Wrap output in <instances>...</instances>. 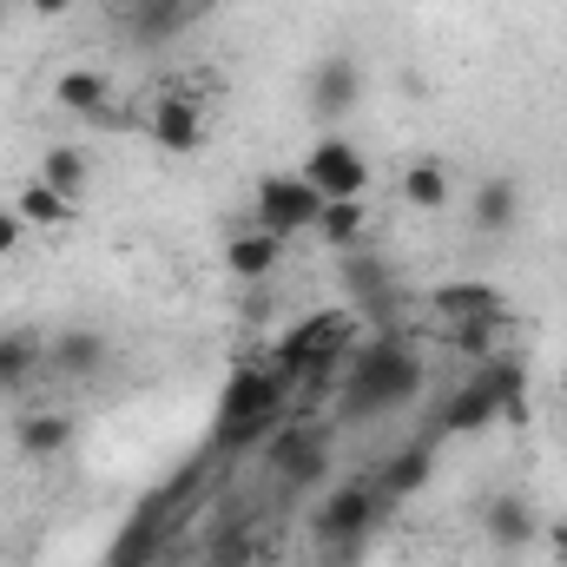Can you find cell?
<instances>
[{"instance_id":"obj_1","label":"cell","mask_w":567,"mask_h":567,"mask_svg":"<svg viewBox=\"0 0 567 567\" xmlns=\"http://www.w3.org/2000/svg\"><path fill=\"white\" fill-rule=\"evenodd\" d=\"M423 390V363L403 337H377L350 357L343 370V416H377V410H396Z\"/></svg>"},{"instance_id":"obj_2","label":"cell","mask_w":567,"mask_h":567,"mask_svg":"<svg viewBox=\"0 0 567 567\" xmlns=\"http://www.w3.org/2000/svg\"><path fill=\"white\" fill-rule=\"evenodd\" d=\"M522 390H528L522 363L488 357V363H482V377H475L449 410H442V435H475V429H488L495 416H522Z\"/></svg>"},{"instance_id":"obj_3","label":"cell","mask_w":567,"mask_h":567,"mask_svg":"<svg viewBox=\"0 0 567 567\" xmlns=\"http://www.w3.org/2000/svg\"><path fill=\"white\" fill-rule=\"evenodd\" d=\"M284 390H290V377H284L278 363H238V370L225 377V396H218V429H225V435L265 429L284 410Z\"/></svg>"},{"instance_id":"obj_4","label":"cell","mask_w":567,"mask_h":567,"mask_svg":"<svg viewBox=\"0 0 567 567\" xmlns=\"http://www.w3.org/2000/svg\"><path fill=\"white\" fill-rule=\"evenodd\" d=\"M323 205H330V198H323L303 172H265L258 192H251V225H258V231H278V238H297V231H317Z\"/></svg>"},{"instance_id":"obj_5","label":"cell","mask_w":567,"mask_h":567,"mask_svg":"<svg viewBox=\"0 0 567 567\" xmlns=\"http://www.w3.org/2000/svg\"><path fill=\"white\" fill-rule=\"evenodd\" d=\"M343 350H350V317H343V310H317V317H303L297 330H284V343H278L271 363L297 383V377H323Z\"/></svg>"},{"instance_id":"obj_6","label":"cell","mask_w":567,"mask_h":567,"mask_svg":"<svg viewBox=\"0 0 567 567\" xmlns=\"http://www.w3.org/2000/svg\"><path fill=\"white\" fill-rule=\"evenodd\" d=\"M323 198H363L370 192V158H363V145H350L343 133H323V140L303 152V165H297Z\"/></svg>"},{"instance_id":"obj_7","label":"cell","mask_w":567,"mask_h":567,"mask_svg":"<svg viewBox=\"0 0 567 567\" xmlns=\"http://www.w3.org/2000/svg\"><path fill=\"white\" fill-rule=\"evenodd\" d=\"M377 508H383L377 482H343V488H330L323 508H317V542H337V548L363 542L370 522H377Z\"/></svg>"},{"instance_id":"obj_8","label":"cell","mask_w":567,"mask_h":567,"mask_svg":"<svg viewBox=\"0 0 567 567\" xmlns=\"http://www.w3.org/2000/svg\"><path fill=\"white\" fill-rule=\"evenodd\" d=\"M482 528H488V542H495L502 555H522V548H535V535H542V515H535V502H528V495L502 488V495H488V508H482Z\"/></svg>"},{"instance_id":"obj_9","label":"cell","mask_w":567,"mask_h":567,"mask_svg":"<svg viewBox=\"0 0 567 567\" xmlns=\"http://www.w3.org/2000/svg\"><path fill=\"white\" fill-rule=\"evenodd\" d=\"M357 100H363V73H357V60H323V66L310 73V113H317L323 126L350 120Z\"/></svg>"},{"instance_id":"obj_10","label":"cell","mask_w":567,"mask_h":567,"mask_svg":"<svg viewBox=\"0 0 567 567\" xmlns=\"http://www.w3.org/2000/svg\"><path fill=\"white\" fill-rule=\"evenodd\" d=\"M435 317H442L449 330L502 323V290H495V284H442V290H435Z\"/></svg>"},{"instance_id":"obj_11","label":"cell","mask_w":567,"mask_h":567,"mask_svg":"<svg viewBox=\"0 0 567 567\" xmlns=\"http://www.w3.org/2000/svg\"><path fill=\"white\" fill-rule=\"evenodd\" d=\"M106 357H113V350H106V337H100V330H86V323H80V330H60V337L47 343V363H53L66 383H93V377L106 370Z\"/></svg>"},{"instance_id":"obj_12","label":"cell","mask_w":567,"mask_h":567,"mask_svg":"<svg viewBox=\"0 0 567 567\" xmlns=\"http://www.w3.org/2000/svg\"><path fill=\"white\" fill-rule=\"evenodd\" d=\"M145 133L158 152H198L205 145V113H198V100H158L152 106V120H145Z\"/></svg>"},{"instance_id":"obj_13","label":"cell","mask_w":567,"mask_h":567,"mask_svg":"<svg viewBox=\"0 0 567 567\" xmlns=\"http://www.w3.org/2000/svg\"><path fill=\"white\" fill-rule=\"evenodd\" d=\"M278 265H284L278 231H258V225H251V231H231V238H225V271L238 284H265Z\"/></svg>"},{"instance_id":"obj_14","label":"cell","mask_w":567,"mask_h":567,"mask_svg":"<svg viewBox=\"0 0 567 567\" xmlns=\"http://www.w3.org/2000/svg\"><path fill=\"white\" fill-rule=\"evenodd\" d=\"M73 435H80V423H73L66 410H27V416L13 423V442H20L27 462H53V455H66Z\"/></svg>"},{"instance_id":"obj_15","label":"cell","mask_w":567,"mask_h":567,"mask_svg":"<svg viewBox=\"0 0 567 567\" xmlns=\"http://www.w3.org/2000/svg\"><path fill=\"white\" fill-rule=\"evenodd\" d=\"M323 435L317 429H284L278 442H271V468L284 475V488H310L317 475H323Z\"/></svg>"},{"instance_id":"obj_16","label":"cell","mask_w":567,"mask_h":567,"mask_svg":"<svg viewBox=\"0 0 567 567\" xmlns=\"http://www.w3.org/2000/svg\"><path fill=\"white\" fill-rule=\"evenodd\" d=\"M53 100H60L73 120H106V106H113V80H106L100 66H66V73L53 80Z\"/></svg>"},{"instance_id":"obj_17","label":"cell","mask_w":567,"mask_h":567,"mask_svg":"<svg viewBox=\"0 0 567 567\" xmlns=\"http://www.w3.org/2000/svg\"><path fill=\"white\" fill-rule=\"evenodd\" d=\"M396 192H403V205H416V212H449V198H455V172H449L442 158H416V165H403Z\"/></svg>"},{"instance_id":"obj_18","label":"cell","mask_w":567,"mask_h":567,"mask_svg":"<svg viewBox=\"0 0 567 567\" xmlns=\"http://www.w3.org/2000/svg\"><path fill=\"white\" fill-rule=\"evenodd\" d=\"M515 218H522V185L515 178H482V192H475V231L502 238V231H515Z\"/></svg>"},{"instance_id":"obj_19","label":"cell","mask_w":567,"mask_h":567,"mask_svg":"<svg viewBox=\"0 0 567 567\" xmlns=\"http://www.w3.org/2000/svg\"><path fill=\"white\" fill-rule=\"evenodd\" d=\"M317 238H323L330 251H363V238H370V205H363V198H330L323 218H317Z\"/></svg>"},{"instance_id":"obj_20","label":"cell","mask_w":567,"mask_h":567,"mask_svg":"<svg viewBox=\"0 0 567 567\" xmlns=\"http://www.w3.org/2000/svg\"><path fill=\"white\" fill-rule=\"evenodd\" d=\"M429 468H435V449H429V442H410L403 455H390V462H383V475H377V495H383V502H403V495H416V488L429 482Z\"/></svg>"},{"instance_id":"obj_21","label":"cell","mask_w":567,"mask_h":567,"mask_svg":"<svg viewBox=\"0 0 567 567\" xmlns=\"http://www.w3.org/2000/svg\"><path fill=\"white\" fill-rule=\"evenodd\" d=\"M40 363H47V337L40 330H0V396L20 390Z\"/></svg>"},{"instance_id":"obj_22","label":"cell","mask_w":567,"mask_h":567,"mask_svg":"<svg viewBox=\"0 0 567 567\" xmlns=\"http://www.w3.org/2000/svg\"><path fill=\"white\" fill-rule=\"evenodd\" d=\"M13 212L27 218V231H60V225H73V198H60V192L40 185V178L20 185V205H13Z\"/></svg>"},{"instance_id":"obj_23","label":"cell","mask_w":567,"mask_h":567,"mask_svg":"<svg viewBox=\"0 0 567 567\" xmlns=\"http://www.w3.org/2000/svg\"><path fill=\"white\" fill-rule=\"evenodd\" d=\"M86 172H93V165H86V152H73V145H47L33 178H40V185H53L60 198H80V192H86Z\"/></svg>"},{"instance_id":"obj_24","label":"cell","mask_w":567,"mask_h":567,"mask_svg":"<svg viewBox=\"0 0 567 567\" xmlns=\"http://www.w3.org/2000/svg\"><path fill=\"white\" fill-rule=\"evenodd\" d=\"M198 7H212V0H145V7H140V20H145L140 33H145V40H158V33H172V27H185Z\"/></svg>"},{"instance_id":"obj_25","label":"cell","mask_w":567,"mask_h":567,"mask_svg":"<svg viewBox=\"0 0 567 567\" xmlns=\"http://www.w3.org/2000/svg\"><path fill=\"white\" fill-rule=\"evenodd\" d=\"M251 561H258V535L251 528H225L212 542V555H205V567H251Z\"/></svg>"},{"instance_id":"obj_26","label":"cell","mask_w":567,"mask_h":567,"mask_svg":"<svg viewBox=\"0 0 567 567\" xmlns=\"http://www.w3.org/2000/svg\"><path fill=\"white\" fill-rule=\"evenodd\" d=\"M343 278H350L357 297H370V290H383V265L370 251H343Z\"/></svg>"},{"instance_id":"obj_27","label":"cell","mask_w":567,"mask_h":567,"mask_svg":"<svg viewBox=\"0 0 567 567\" xmlns=\"http://www.w3.org/2000/svg\"><path fill=\"white\" fill-rule=\"evenodd\" d=\"M20 238H27V218L7 205V212H0V258H13V251H20Z\"/></svg>"},{"instance_id":"obj_28","label":"cell","mask_w":567,"mask_h":567,"mask_svg":"<svg viewBox=\"0 0 567 567\" xmlns=\"http://www.w3.org/2000/svg\"><path fill=\"white\" fill-rule=\"evenodd\" d=\"M548 555L567 567V515H555V522H548Z\"/></svg>"},{"instance_id":"obj_29","label":"cell","mask_w":567,"mask_h":567,"mask_svg":"<svg viewBox=\"0 0 567 567\" xmlns=\"http://www.w3.org/2000/svg\"><path fill=\"white\" fill-rule=\"evenodd\" d=\"M100 7H106V13H140L145 0H100Z\"/></svg>"},{"instance_id":"obj_30","label":"cell","mask_w":567,"mask_h":567,"mask_svg":"<svg viewBox=\"0 0 567 567\" xmlns=\"http://www.w3.org/2000/svg\"><path fill=\"white\" fill-rule=\"evenodd\" d=\"M33 13H66V0H33Z\"/></svg>"},{"instance_id":"obj_31","label":"cell","mask_w":567,"mask_h":567,"mask_svg":"<svg viewBox=\"0 0 567 567\" xmlns=\"http://www.w3.org/2000/svg\"><path fill=\"white\" fill-rule=\"evenodd\" d=\"M0 13H7V0H0Z\"/></svg>"}]
</instances>
